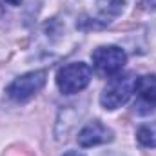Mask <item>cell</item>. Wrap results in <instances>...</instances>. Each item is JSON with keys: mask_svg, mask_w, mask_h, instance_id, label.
Returning <instances> with one entry per match:
<instances>
[{"mask_svg": "<svg viewBox=\"0 0 156 156\" xmlns=\"http://www.w3.org/2000/svg\"><path fill=\"white\" fill-rule=\"evenodd\" d=\"M45 80H47V71H44V69L42 71H31V73H26L22 76L15 78L7 85L5 93L15 102H26V100L33 98L45 85Z\"/></svg>", "mask_w": 156, "mask_h": 156, "instance_id": "obj_4", "label": "cell"}, {"mask_svg": "<svg viewBox=\"0 0 156 156\" xmlns=\"http://www.w3.org/2000/svg\"><path fill=\"white\" fill-rule=\"evenodd\" d=\"M113 5H116L118 9H122V7H123V0H111V2H109V9H111Z\"/></svg>", "mask_w": 156, "mask_h": 156, "instance_id": "obj_8", "label": "cell"}, {"mask_svg": "<svg viewBox=\"0 0 156 156\" xmlns=\"http://www.w3.org/2000/svg\"><path fill=\"white\" fill-rule=\"evenodd\" d=\"M64 156H83L82 153H78V151H69V153H66Z\"/></svg>", "mask_w": 156, "mask_h": 156, "instance_id": "obj_10", "label": "cell"}, {"mask_svg": "<svg viewBox=\"0 0 156 156\" xmlns=\"http://www.w3.org/2000/svg\"><path fill=\"white\" fill-rule=\"evenodd\" d=\"M93 76V71L89 67V64L85 62H75V64H67L62 69H58L56 73V85L64 94H75L83 91Z\"/></svg>", "mask_w": 156, "mask_h": 156, "instance_id": "obj_2", "label": "cell"}, {"mask_svg": "<svg viewBox=\"0 0 156 156\" xmlns=\"http://www.w3.org/2000/svg\"><path fill=\"white\" fill-rule=\"evenodd\" d=\"M144 2H145V5H147V7L156 9V0H144Z\"/></svg>", "mask_w": 156, "mask_h": 156, "instance_id": "obj_9", "label": "cell"}, {"mask_svg": "<svg viewBox=\"0 0 156 156\" xmlns=\"http://www.w3.org/2000/svg\"><path fill=\"white\" fill-rule=\"evenodd\" d=\"M136 140L144 147H156V120L144 123L136 131Z\"/></svg>", "mask_w": 156, "mask_h": 156, "instance_id": "obj_7", "label": "cell"}, {"mask_svg": "<svg viewBox=\"0 0 156 156\" xmlns=\"http://www.w3.org/2000/svg\"><path fill=\"white\" fill-rule=\"evenodd\" d=\"M134 93H138V96L149 105H156V75H144L136 78Z\"/></svg>", "mask_w": 156, "mask_h": 156, "instance_id": "obj_6", "label": "cell"}, {"mask_svg": "<svg viewBox=\"0 0 156 156\" xmlns=\"http://www.w3.org/2000/svg\"><path fill=\"white\" fill-rule=\"evenodd\" d=\"M2 15H4V7L0 5V16H2Z\"/></svg>", "mask_w": 156, "mask_h": 156, "instance_id": "obj_12", "label": "cell"}, {"mask_svg": "<svg viewBox=\"0 0 156 156\" xmlns=\"http://www.w3.org/2000/svg\"><path fill=\"white\" fill-rule=\"evenodd\" d=\"M4 2H7V4H11V5H20L22 0H4Z\"/></svg>", "mask_w": 156, "mask_h": 156, "instance_id": "obj_11", "label": "cell"}, {"mask_svg": "<svg viewBox=\"0 0 156 156\" xmlns=\"http://www.w3.org/2000/svg\"><path fill=\"white\" fill-rule=\"evenodd\" d=\"M134 83H136V78L133 73H125V75L118 73L111 76L100 94V104L109 111L125 105L134 93Z\"/></svg>", "mask_w": 156, "mask_h": 156, "instance_id": "obj_1", "label": "cell"}, {"mask_svg": "<svg viewBox=\"0 0 156 156\" xmlns=\"http://www.w3.org/2000/svg\"><path fill=\"white\" fill-rule=\"evenodd\" d=\"M111 140H113V131L100 122H91L78 133V144L82 147H94L107 144Z\"/></svg>", "mask_w": 156, "mask_h": 156, "instance_id": "obj_5", "label": "cell"}, {"mask_svg": "<svg viewBox=\"0 0 156 156\" xmlns=\"http://www.w3.org/2000/svg\"><path fill=\"white\" fill-rule=\"evenodd\" d=\"M127 62V55L118 45H102L93 51V66L100 76H115L122 73Z\"/></svg>", "mask_w": 156, "mask_h": 156, "instance_id": "obj_3", "label": "cell"}]
</instances>
